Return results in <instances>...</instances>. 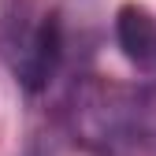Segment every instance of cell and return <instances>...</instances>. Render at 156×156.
Returning a JSON list of instances; mask_svg holds the SVG:
<instances>
[{
	"instance_id": "1",
	"label": "cell",
	"mask_w": 156,
	"mask_h": 156,
	"mask_svg": "<svg viewBox=\"0 0 156 156\" xmlns=\"http://www.w3.org/2000/svg\"><path fill=\"white\" fill-rule=\"evenodd\" d=\"M0 52L11 60L26 89H41L60 56L56 15L48 8H37V0H15L11 11L0 4Z\"/></svg>"
},
{
	"instance_id": "2",
	"label": "cell",
	"mask_w": 156,
	"mask_h": 156,
	"mask_svg": "<svg viewBox=\"0 0 156 156\" xmlns=\"http://www.w3.org/2000/svg\"><path fill=\"white\" fill-rule=\"evenodd\" d=\"M115 37L123 52L134 63H152L156 60V15L141 4H123L115 15Z\"/></svg>"
}]
</instances>
